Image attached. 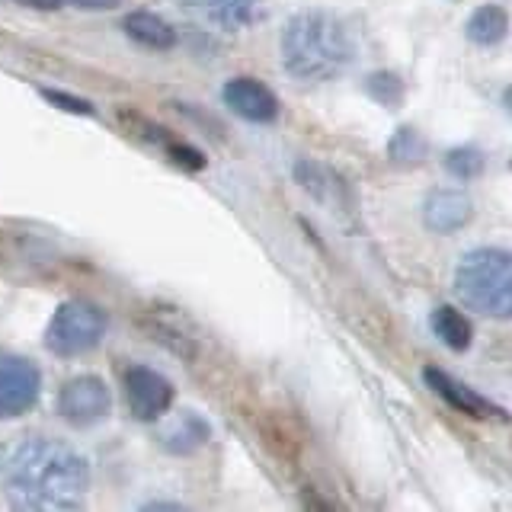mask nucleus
Listing matches in <instances>:
<instances>
[{
	"mask_svg": "<svg viewBox=\"0 0 512 512\" xmlns=\"http://www.w3.org/2000/svg\"><path fill=\"white\" fill-rule=\"evenodd\" d=\"M356 45L340 16L324 10L295 13L282 29V64L298 80H330L343 74Z\"/></svg>",
	"mask_w": 512,
	"mask_h": 512,
	"instance_id": "f03ea898",
	"label": "nucleus"
},
{
	"mask_svg": "<svg viewBox=\"0 0 512 512\" xmlns=\"http://www.w3.org/2000/svg\"><path fill=\"white\" fill-rule=\"evenodd\" d=\"M365 90L372 93L381 106H388V109H394L400 100H404V80H400L397 74H391V71L372 74V77L365 80Z\"/></svg>",
	"mask_w": 512,
	"mask_h": 512,
	"instance_id": "dca6fc26",
	"label": "nucleus"
},
{
	"mask_svg": "<svg viewBox=\"0 0 512 512\" xmlns=\"http://www.w3.org/2000/svg\"><path fill=\"white\" fill-rule=\"evenodd\" d=\"M509 32V13L500 4H484L471 13L468 20V39L477 45H496Z\"/></svg>",
	"mask_w": 512,
	"mask_h": 512,
	"instance_id": "ddd939ff",
	"label": "nucleus"
},
{
	"mask_svg": "<svg viewBox=\"0 0 512 512\" xmlns=\"http://www.w3.org/2000/svg\"><path fill=\"white\" fill-rule=\"evenodd\" d=\"M106 333V317L84 301H68L55 311L45 330V346L55 356H84L96 349Z\"/></svg>",
	"mask_w": 512,
	"mask_h": 512,
	"instance_id": "20e7f679",
	"label": "nucleus"
},
{
	"mask_svg": "<svg viewBox=\"0 0 512 512\" xmlns=\"http://www.w3.org/2000/svg\"><path fill=\"white\" fill-rule=\"evenodd\" d=\"M125 397H128V410H132L135 420L151 423L160 413H167L173 404V384L154 372V368H132L125 375Z\"/></svg>",
	"mask_w": 512,
	"mask_h": 512,
	"instance_id": "0eeeda50",
	"label": "nucleus"
},
{
	"mask_svg": "<svg viewBox=\"0 0 512 512\" xmlns=\"http://www.w3.org/2000/svg\"><path fill=\"white\" fill-rule=\"evenodd\" d=\"M224 103H228L240 119H250V122H272L279 116L276 93L253 77L228 80V84H224Z\"/></svg>",
	"mask_w": 512,
	"mask_h": 512,
	"instance_id": "6e6552de",
	"label": "nucleus"
},
{
	"mask_svg": "<svg viewBox=\"0 0 512 512\" xmlns=\"http://www.w3.org/2000/svg\"><path fill=\"white\" fill-rule=\"evenodd\" d=\"M423 378H426V384L439 397H445L448 404L464 410V413H471V416H500V410H496L490 400H484V397H480L477 391H471V388H464L461 381H455L452 375L439 372V368H426Z\"/></svg>",
	"mask_w": 512,
	"mask_h": 512,
	"instance_id": "9b49d317",
	"label": "nucleus"
},
{
	"mask_svg": "<svg viewBox=\"0 0 512 512\" xmlns=\"http://www.w3.org/2000/svg\"><path fill=\"white\" fill-rule=\"evenodd\" d=\"M455 288L468 308L487 317H512V253L509 250H471L458 263Z\"/></svg>",
	"mask_w": 512,
	"mask_h": 512,
	"instance_id": "7ed1b4c3",
	"label": "nucleus"
},
{
	"mask_svg": "<svg viewBox=\"0 0 512 512\" xmlns=\"http://www.w3.org/2000/svg\"><path fill=\"white\" fill-rule=\"evenodd\" d=\"M112 407V397L109 388L93 375L84 378H74L61 388L58 394V413L64 423H71L77 429H90L96 423H103L109 416Z\"/></svg>",
	"mask_w": 512,
	"mask_h": 512,
	"instance_id": "39448f33",
	"label": "nucleus"
},
{
	"mask_svg": "<svg viewBox=\"0 0 512 512\" xmlns=\"http://www.w3.org/2000/svg\"><path fill=\"white\" fill-rule=\"evenodd\" d=\"M471 215H474V202L468 192H461V189H436L423 205L426 228L436 234L464 228V224L471 221Z\"/></svg>",
	"mask_w": 512,
	"mask_h": 512,
	"instance_id": "9d476101",
	"label": "nucleus"
},
{
	"mask_svg": "<svg viewBox=\"0 0 512 512\" xmlns=\"http://www.w3.org/2000/svg\"><path fill=\"white\" fill-rule=\"evenodd\" d=\"M432 330H436L439 340L448 346V349H468L471 346V320L464 317L461 311L455 308H436V314H432Z\"/></svg>",
	"mask_w": 512,
	"mask_h": 512,
	"instance_id": "4468645a",
	"label": "nucleus"
},
{
	"mask_svg": "<svg viewBox=\"0 0 512 512\" xmlns=\"http://www.w3.org/2000/svg\"><path fill=\"white\" fill-rule=\"evenodd\" d=\"M503 103H506V109L512 112V84L506 87V93H503Z\"/></svg>",
	"mask_w": 512,
	"mask_h": 512,
	"instance_id": "aec40b11",
	"label": "nucleus"
},
{
	"mask_svg": "<svg viewBox=\"0 0 512 512\" xmlns=\"http://www.w3.org/2000/svg\"><path fill=\"white\" fill-rule=\"evenodd\" d=\"M176 4L189 13H196L208 26H218L228 32L256 23L263 13V0H176Z\"/></svg>",
	"mask_w": 512,
	"mask_h": 512,
	"instance_id": "1a4fd4ad",
	"label": "nucleus"
},
{
	"mask_svg": "<svg viewBox=\"0 0 512 512\" xmlns=\"http://www.w3.org/2000/svg\"><path fill=\"white\" fill-rule=\"evenodd\" d=\"M445 167L452 170L458 180H474V176L484 173V154L477 148H455V151H448Z\"/></svg>",
	"mask_w": 512,
	"mask_h": 512,
	"instance_id": "f3484780",
	"label": "nucleus"
},
{
	"mask_svg": "<svg viewBox=\"0 0 512 512\" xmlns=\"http://www.w3.org/2000/svg\"><path fill=\"white\" fill-rule=\"evenodd\" d=\"M39 368L20 356H0V416H20L39 400Z\"/></svg>",
	"mask_w": 512,
	"mask_h": 512,
	"instance_id": "423d86ee",
	"label": "nucleus"
},
{
	"mask_svg": "<svg viewBox=\"0 0 512 512\" xmlns=\"http://www.w3.org/2000/svg\"><path fill=\"white\" fill-rule=\"evenodd\" d=\"M388 154L397 164H416V160L426 157V141L413 132V128H397V135L388 144Z\"/></svg>",
	"mask_w": 512,
	"mask_h": 512,
	"instance_id": "2eb2a0df",
	"label": "nucleus"
},
{
	"mask_svg": "<svg viewBox=\"0 0 512 512\" xmlns=\"http://www.w3.org/2000/svg\"><path fill=\"white\" fill-rule=\"evenodd\" d=\"M90 484L87 458L55 439H32L10 461L7 493L16 509H71Z\"/></svg>",
	"mask_w": 512,
	"mask_h": 512,
	"instance_id": "f257e3e1",
	"label": "nucleus"
},
{
	"mask_svg": "<svg viewBox=\"0 0 512 512\" xmlns=\"http://www.w3.org/2000/svg\"><path fill=\"white\" fill-rule=\"evenodd\" d=\"M125 32L132 36L138 45L154 48V52H167L176 45V32L167 20H160L154 13H132L125 16Z\"/></svg>",
	"mask_w": 512,
	"mask_h": 512,
	"instance_id": "f8f14e48",
	"label": "nucleus"
},
{
	"mask_svg": "<svg viewBox=\"0 0 512 512\" xmlns=\"http://www.w3.org/2000/svg\"><path fill=\"white\" fill-rule=\"evenodd\" d=\"M45 100L48 103H55V106H61V109H71V112H77V116H90V103H84V100H74V96H68V93H55V90H45Z\"/></svg>",
	"mask_w": 512,
	"mask_h": 512,
	"instance_id": "a211bd4d",
	"label": "nucleus"
},
{
	"mask_svg": "<svg viewBox=\"0 0 512 512\" xmlns=\"http://www.w3.org/2000/svg\"><path fill=\"white\" fill-rule=\"evenodd\" d=\"M20 4H29V7H42V10H55V7H61V0H20Z\"/></svg>",
	"mask_w": 512,
	"mask_h": 512,
	"instance_id": "6ab92c4d",
	"label": "nucleus"
}]
</instances>
